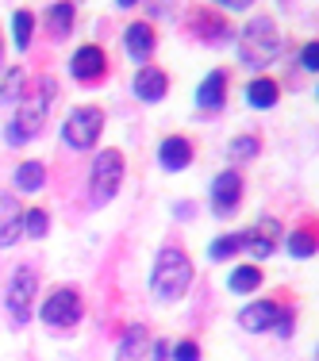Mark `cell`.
<instances>
[{
	"mask_svg": "<svg viewBox=\"0 0 319 361\" xmlns=\"http://www.w3.org/2000/svg\"><path fill=\"white\" fill-rule=\"evenodd\" d=\"M193 285V262L181 246H162L158 257H154L150 269V292L162 300V304H177L181 296Z\"/></svg>",
	"mask_w": 319,
	"mask_h": 361,
	"instance_id": "1",
	"label": "cell"
},
{
	"mask_svg": "<svg viewBox=\"0 0 319 361\" xmlns=\"http://www.w3.org/2000/svg\"><path fill=\"white\" fill-rule=\"evenodd\" d=\"M239 58L250 70H265L281 58V31L270 16H254L239 35Z\"/></svg>",
	"mask_w": 319,
	"mask_h": 361,
	"instance_id": "2",
	"label": "cell"
},
{
	"mask_svg": "<svg viewBox=\"0 0 319 361\" xmlns=\"http://www.w3.org/2000/svg\"><path fill=\"white\" fill-rule=\"evenodd\" d=\"M50 100H54V81H39V89L31 92L28 100L20 104V111L12 116V123L4 127V139L8 146H23L28 139H35L42 131V123H47V108Z\"/></svg>",
	"mask_w": 319,
	"mask_h": 361,
	"instance_id": "3",
	"label": "cell"
},
{
	"mask_svg": "<svg viewBox=\"0 0 319 361\" xmlns=\"http://www.w3.org/2000/svg\"><path fill=\"white\" fill-rule=\"evenodd\" d=\"M119 185H124V154L108 146V150L97 154V161L89 169V200L97 208H104L112 196L119 192Z\"/></svg>",
	"mask_w": 319,
	"mask_h": 361,
	"instance_id": "4",
	"label": "cell"
},
{
	"mask_svg": "<svg viewBox=\"0 0 319 361\" xmlns=\"http://www.w3.org/2000/svg\"><path fill=\"white\" fill-rule=\"evenodd\" d=\"M100 131H104V111L92 108V104H81V108H73L70 116H66L62 142L70 146V150H92L97 139H100Z\"/></svg>",
	"mask_w": 319,
	"mask_h": 361,
	"instance_id": "5",
	"label": "cell"
},
{
	"mask_svg": "<svg viewBox=\"0 0 319 361\" xmlns=\"http://www.w3.org/2000/svg\"><path fill=\"white\" fill-rule=\"evenodd\" d=\"M35 292H39V273L31 265H16L12 281H8V292H4V304L12 312V323H28L35 315Z\"/></svg>",
	"mask_w": 319,
	"mask_h": 361,
	"instance_id": "6",
	"label": "cell"
},
{
	"mask_svg": "<svg viewBox=\"0 0 319 361\" xmlns=\"http://www.w3.org/2000/svg\"><path fill=\"white\" fill-rule=\"evenodd\" d=\"M81 315H85V307H81V292H77V288H54L39 304V319L47 326H58V331L77 326V323H81Z\"/></svg>",
	"mask_w": 319,
	"mask_h": 361,
	"instance_id": "7",
	"label": "cell"
},
{
	"mask_svg": "<svg viewBox=\"0 0 319 361\" xmlns=\"http://www.w3.org/2000/svg\"><path fill=\"white\" fill-rule=\"evenodd\" d=\"M243 204V177L239 169H219L212 180V212L215 216H235Z\"/></svg>",
	"mask_w": 319,
	"mask_h": 361,
	"instance_id": "8",
	"label": "cell"
},
{
	"mask_svg": "<svg viewBox=\"0 0 319 361\" xmlns=\"http://www.w3.org/2000/svg\"><path fill=\"white\" fill-rule=\"evenodd\" d=\"M104 73H108V54L97 47V42H85V47L73 50V58H70V77L73 81L92 85V81H100Z\"/></svg>",
	"mask_w": 319,
	"mask_h": 361,
	"instance_id": "9",
	"label": "cell"
},
{
	"mask_svg": "<svg viewBox=\"0 0 319 361\" xmlns=\"http://www.w3.org/2000/svg\"><path fill=\"white\" fill-rule=\"evenodd\" d=\"M277 243H281V223H277V219H270V216L258 219L250 231H243V250H250V254L258 257V262L277 250Z\"/></svg>",
	"mask_w": 319,
	"mask_h": 361,
	"instance_id": "10",
	"label": "cell"
},
{
	"mask_svg": "<svg viewBox=\"0 0 319 361\" xmlns=\"http://www.w3.org/2000/svg\"><path fill=\"white\" fill-rule=\"evenodd\" d=\"M196 158L193 142L185 139V135H169V139L158 142V166L166 169V173H181V169H188Z\"/></svg>",
	"mask_w": 319,
	"mask_h": 361,
	"instance_id": "11",
	"label": "cell"
},
{
	"mask_svg": "<svg viewBox=\"0 0 319 361\" xmlns=\"http://www.w3.org/2000/svg\"><path fill=\"white\" fill-rule=\"evenodd\" d=\"M131 92L143 100V104H158V100H166V92H169L166 70H158V66H143V70L135 73V81H131Z\"/></svg>",
	"mask_w": 319,
	"mask_h": 361,
	"instance_id": "12",
	"label": "cell"
},
{
	"mask_svg": "<svg viewBox=\"0 0 319 361\" xmlns=\"http://www.w3.org/2000/svg\"><path fill=\"white\" fill-rule=\"evenodd\" d=\"M188 31H193L196 39H204V42H212V47H219V42H227L231 39V27H227V20L223 16H215L208 12V8H196V12H188Z\"/></svg>",
	"mask_w": 319,
	"mask_h": 361,
	"instance_id": "13",
	"label": "cell"
},
{
	"mask_svg": "<svg viewBox=\"0 0 319 361\" xmlns=\"http://www.w3.org/2000/svg\"><path fill=\"white\" fill-rule=\"evenodd\" d=\"M277 315H281L277 300H254V304H246L243 312H239V326L250 334H262V331H273Z\"/></svg>",
	"mask_w": 319,
	"mask_h": 361,
	"instance_id": "14",
	"label": "cell"
},
{
	"mask_svg": "<svg viewBox=\"0 0 319 361\" xmlns=\"http://www.w3.org/2000/svg\"><path fill=\"white\" fill-rule=\"evenodd\" d=\"M23 238V208L16 204V196L0 192V250L16 246Z\"/></svg>",
	"mask_w": 319,
	"mask_h": 361,
	"instance_id": "15",
	"label": "cell"
},
{
	"mask_svg": "<svg viewBox=\"0 0 319 361\" xmlns=\"http://www.w3.org/2000/svg\"><path fill=\"white\" fill-rule=\"evenodd\" d=\"M124 50H127V58H131V62H146V58L154 54V27H150V23H146V20L127 23Z\"/></svg>",
	"mask_w": 319,
	"mask_h": 361,
	"instance_id": "16",
	"label": "cell"
},
{
	"mask_svg": "<svg viewBox=\"0 0 319 361\" xmlns=\"http://www.w3.org/2000/svg\"><path fill=\"white\" fill-rule=\"evenodd\" d=\"M227 100V70H212L196 89V108L200 111H219Z\"/></svg>",
	"mask_w": 319,
	"mask_h": 361,
	"instance_id": "17",
	"label": "cell"
},
{
	"mask_svg": "<svg viewBox=\"0 0 319 361\" xmlns=\"http://www.w3.org/2000/svg\"><path fill=\"white\" fill-rule=\"evenodd\" d=\"M277 100H281V85L273 81V77H254V81L246 85V104H250V108L270 111Z\"/></svg>",
	"mask_w": 319,
	"mask_h": 361,
	"instance_id": "18",
	"label": "cell"
},
{
	"mask_svg": "<svg viewBox=\"0 0 319 361\" xmlns=\"http://www.w3.org/2000/svg\"><path fill=\"white\" fill-rule=\"evenodd\" d=\"M73 16H77V8L70 4V0H58V4H50L47 8V27H50V35L54 39H66L73 31Z\"/></svg>",
	"mask_w": 319,
	"mask_h": 361,
	"instance_id": "19",
	"label": "cell"
},
{
	"mask_svg": "<svg viewBox=\"0 0 319 361\" xmlns=\"http://www.w3.org/2000/svg\"><path fill=\"white\" fill-rule=\"evenodd\" d=\"M146 326L143 323H135V326H127V334L119 338V346H116V361H139L143 357V350H146Z\"/></svg>",
	"mask_w": 319,
	"mask_h": 361,
	"instance_id": "20",
	"label": "cell"
},
{
	"mask_svg": "<svg viewBox=\"0 0 319 361\" xmlns=\"http://www.w3.org/2000/svg\"><path fill=\"white\" fill-rule=\"evenodd\" d=\"M227 288L235 292V296H250L254 288H262V269H258V265H239V269H231Z\"/></svg>",
	"mask_w": 319,
	"mask_h": 361,
	"instance_id": "21",
	"label": "cell"
},
{
	"mask_svg": "<svg viewBox=\"0 0 319 361\" xmlns=\"http://www.w3.org/2000/svg\"><path fill=\"white\" fill-rule=\"evenodd\" d=\"M42 185H47V166H42V161H23V166L16 169V188H20V192H39Z\"/></svg>",
	"mask_w": 319,
	"mask_h": 361,
	"instance_id": "22",
	"label": "cell"
},
{
	"mask_svg": "<svg viewBox=\"0 0 319 361\" xmlns=\"http://www.w3.org/2000/svg\"><path fill=\"white\" fill-rule=\"evenodd\" d=\"M31 35H35V16H31L28 8H20V12L12 16V39H16V50H28V47H31Z\"/></svg>",
	"mask_w": 319,
	"mask_h": 361,
	"instance_id": "23",
	"label": "cell"
},
{
	"mask_svg": "<svg viewBox=\"0 0 319 361\" xmlns=\"http://www.w3.org/2000/svg\"><path fill=\"white\" fill-rule=\"evenodd\" d=\"M23 81H28L23 70H20V66H12V70L4 73V81H0V104H16V100L23 97Z\"/></svg>",
	"mask_w": 319,
	"mask_h": 361,
	"instance_id": "24",
	"label": "cell"
},
{
	"mask_svg": "<svg viewBox=\"0 0 319 361\" xmlns=\"http://www.w3.org/2000/svg\"><path fill=\"white\" fill-rule=\"evenodd\" d=\"M284 246H289L292 257H315V231H292L289 238H284Z\"/></svg>",
	"mask_w": 319,
	"mask_h": 361,
	"instance_id": "25",
	"label": "cell"
},
{
	"mask_svg": "<svg viewBox=\"0 0 319 361\" xmlns=\"http://www.w3.org/2000/svg\"><path fill=\"white\" fill-rule=\"evenodd\" d=\"M47 231H50V216L42 208H28V212H23V235H28V238H47Z\"/></svg>",
	"mask_w": 319,
	"mask_h": 361,
	"instance_id": "26",
	"label": "cell"
},
{
	"mask_svg": "<svg viewBox=\"0 0 319 361\" xmlns=\"http://www.w3.org/2000/svg\"><path fill=\"white\" fill-rule=\"evenodd\" d=\"M239 250H243V235H223L208 246V257L212 262H227V257H235Z\"/></svg>",
	"mask_w": 319,
	"mask_h": 361,
	"instance_id": "27",
	"label": "cell"
},
{
	"mask_svg": "<svg viewBox=\"0 0 319 361\" xmlns=\"http://www.w3.org/2000/svg\"><path fill=\"white\" fill-rule=\"evenodd\" d=\"M258 154V139L254 135H239V139H231V146H227V158L231 161H246V158H254Z\"/></svg>",
	"mask_w": 319,
	"mask_h": 361,
	"instance_id": "28",
	"label": "cell"
},
{
	"mask_svg": "<svg viewBox=\"0 0 319 361\" xmlns=\"http://www.w3.org/2000/svg\"><path fill=\"white\" fill-rule=\"evenodd\" d=\"M169 354H174V361H200V346H196L193 338H181Z\"/></svg>",
	"mask_w": 319,
	"mask_h": 361,
	"instance_id": "29",
	"label": "cell"
},
{
	"mask_svg": "<svg viewBox=\"0 0 319 361\" xmlns=\"http://www.w3.org/2000/svg\"><path fill=\"white\" fill-rule=\"evenodd\" d=\"M300 66H304V70H319V42L312 39V42H308V47L304 50H300Z\"/></svg>",
	"mask_w": 319,
	"mask_h": 361,
	"instance_id": "30",
	"label": "cell"
},
{
	"mask_svg": "<svg viewBox=\"0 0 319 361\" xmlns=\"http://www.w3.org/2000/svg\"><path fill=\"white\" fill-rule=\"evenodd\" d=\"M212 4H219V8H227V12H246L254 0H212Z\"/></svg>",
	"mask_w": 319,
	"mask_h": 361,
	"instance_id": "31",
	"label": "cell"
},
{
	"mask_svg": "<svg viewBox=\"0 0 319 361\" xmlns=\"http://www.w3.org/2000/svg\"><path fill=\"white\" fill-rule=\"evenodd\" d=\"M150 357H154V361H169V342L158 338V342L150 346Z\"/></svg>",
	"mask_w": 319,
	"mask_h": 361,
	"instance_id": "32",
	"label": "cell"
},
{
	"mask_svg": "<svg viewBox=\"0 0 319 361\" xmlns=\"http://www.w3.org/2000/svg\"><path fill=\"white\" fill-rule=\"evenodd\" d=\"M116 4H119V8H127V4H139V0H116Z\"/></svg>",
	"mask_w": 319,
	"mask_h": 361,
	"instance_id": "33",
	"label": "cell"
},
{
	"mask_svg": "<svg viewBox=\"0 0 319 361\" xmlns=\"http://www.w3.org/2000/svg\"><path fill=\"white\" fill-rule=\"evenodd\" d=\"M0 62H4V35H0Z\"/></svg>",
	"mask_w": 319,
	"mask_h": 361,
	"instance_id": "34",
	"label": "cell"
}]
</instances>
